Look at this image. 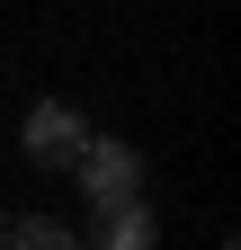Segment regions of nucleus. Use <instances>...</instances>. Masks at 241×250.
I'll list each match as a JSON object with an SVG mask.
<instances>
[{
    "mask_svg": "<svg viewBox=\"0 0 241 250\" xmlns=\"http://www.w3.org/2000/svg\"><path fill=\"white\" fill-rule=\"evenodd\" d=\"M80 143H89V125H80L63 99H36V107H27V125H18V152H27L36 170H72Z\"/></svg>",
    "mask_w": 241,
    "mask_h": 250,
    "instance_id": "obj_1",
    "label": "nucleus"
},
{
    "mask_svg": "<svg viewBox=\"0 0 241 250\" xmlns=\"http://www.w3.org/2000/svg\"><path fill=\"white\" fill-rule=\"evenodd\" d=\"M72 170H80V197H89V206H107V197H134V188H143V152H134V143H99V134H89Z\"/></svg>",
    "mask_w": 241,
    "mask_h": 250,
    "instance_id": "obj_2",
    "label": "nucleus"
},
{
    "mask_svg": "<svg viewBox=\"0 0 241 250\" xmlns=\"http://www.w3.org/2000/svg\"><path fill=\"white\" fill-rule=\"evenodd\" d=\"M152 241H161V224H152V206H143V188L99 206V250H152Z\"/></svg>",
    "mask_w": 241,
    "mask_h": 250,
    "instance_id": "obj_3",
    "label": "nucleus"
},
{
    "mask_svg": "<svg viewBox=\"0 0 241 250\" xmlns=\"http://www.w3.org/2000/svg\"><path fill=\"white\" fill-rule=\"evenodd\" d=\"M0 250H80L54 214H9V232H0Z\"/></svg>",
    "mask_w": 241,
    "mask_h": 250,
    "instance_id": "obj_4",
    "label": "nucleus"
}]
</instances>
